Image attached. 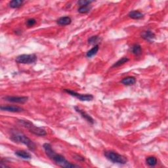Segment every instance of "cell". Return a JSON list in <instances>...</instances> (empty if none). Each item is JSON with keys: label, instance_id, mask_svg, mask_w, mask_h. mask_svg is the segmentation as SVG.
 Masks as SVG:
<instances>
[{"label": "cell", "instance_id": "obj_21", "mask_svg": "<svg viewBox=\"0 0 168 168\" xmlns=\"http://www.w3.org/2000/svg\"><path fill=\"white\" fill-rule=\"evenodd\" d=\"M100 40V38L97 35H94L88 39V43L89 44H96L98 43V41ZM97 45V44H96Z\"/></svg>", "mask_w": 168, "mask_h": 168}, {"label": "cell", "instance_id": "obj_12", "mask_svg": "<svg viewBox=\"0 0 168 168\" xmlns=\"http://www.w3.org/2000/svg\"><path fill=\"white\" fill-rule=\"evenodd\" d=\"M72 18L70 17H63L59 18L57 21V23L60 26H67L71 24Z\"/></svg>", "mask_w": 168, "mask_h": 168}, {"label": "cell", "instance_id": "obj_22", "mask_svg": "<svg viewBox=\"0 0 168 168\" xmlns=\"http://www.w3.org/2000/svg\"><path fill=\"white\" fill-rule=\"evenodd\" d=\"M93 2H94V1H88V0H80V1H77V4H78L81 7V6L89 5Z\"/></svg>", "mask_w": 168, "mask_h": 168}, {"label": "cell", "instance_id": "obj_3", "mask_svg": "<svg viewBox=\"0 0 168 168\" xmlns=\"http://www.w3.org/2000/svg\"><path fill=\"white\" fill-rule=\"evenodd\" d=\"M18 122L19 124L22 125L25 128H27L30 133L35 135L43 137L46 136L47 135V132L46 131V130L41 127H37L36 125H35L33 123L30 121L25 120V119H19V120H18Z\"/></svg>", "mask_w": 168, "mask_h": 168}, {"label": "cell", "instance_id": "obj_4", "mask_svg": "<svg viewBox=\"0 0 168 168\" xmlns=\"http://www.w3.org/2000/svg\"><path fill=\"white\" fill-rule=\"evenodd\" d=\"M106 159L113 163L119 164H125L127 162V158L123 155L119 154L114 151H105L104 153Z\"/></svg>", "mask_w": 168, "mask_h": 168}, {"label": "cell", "instance_id": "obj_23", "mask_svg": "<svg viewBox=\"0 0 168 168\" xmlns=\"http://www.w3.org/2000/svg\"><path fill=\"white\" fill-rule=\"evenodd\" d=\"M35 23H36V21H35L34 18H30L27 21V25L28 27H33V26L35 24Z\"/></svg>", "mask_w": 168, "mask_h": 168}, {"label": "cell", "instance_id": "obj_19", "mask_svg": "<svg viewBox=\"0 0 168 168\" xmlns=\"http://www.w3.org/2000/svg\"><path fill=\"white\" fill-rule=\"evenodd\" d=\"M128 61H129V59L127 57H122L120 59L118 60L117 62L113 64L112 68H117V67L123 65V64H124L125 63L128 62Z\"/></svg>", "mask_w": 168, "mask_h": 168}, {"label": "cell", "instance_id": "obj_15", "mask_svg": "<svg viewBox=\"0 0 168 168\" xmlns=\"http://www.w3.org/2000/svg\"><path fill=\"white\" fill-rule=\"evenodd\" d=\"M24 1L22 0H13L9 2V7L13 9H17L21 7L23 5Z\"/></svg>", "mask_w": 168, "mask_h": 168}, {"label": "cell", "instance_id": "obj_2", "mask_svg": "<svg viewBox=\"0 0 168 168\" xmlns=\"http://www.w3.org/2000/svg\"><path fill=\"white\" fill-rule=\"evenodd\" d=\"M10 139L11 141L15 142V143H19L25 144L26 146H27L28 149L32 151H34L35 149V148H36L35 144L33 141L24 134L18 133V132H14V133H13Z\"/></svg>", "mask_w": 168, "mask_h": 168}, {"label": "cell", "instance_id": "obj_17", "mask_svg": "<svg viewBox=\"0 0 168 168\" xmlns=\"http://www.w3.org/2000/svg\"><path fill=\"white\" fill-rule=\"evenodd\" d=\"M99 49V45H95V46L93 47L92 49H90L89 51H88V52L86 53V57H88V58H91L93 56H95V55L97 53Z\"/></svg>", "mask_w": 168, "mask_h": 168}, {"label": "cell", "instance_id": "obj_6", "mask_svg": "<svg viewBox=\"0 0 168 168\" xmlns=\"http://www.w3.org/2000/svg\"><path fill=\"white\" fill-rule=\"evenodd\" d=\"M64 91L66 93H69L71 96H73L74 97L79 99L81 101H91L93 99V96L91 94H80L75 91H72L70 89H64Z\"/></svg>", "mask_w": 168, "mask_h": 168}, {"label": "cell", "instance_id": "obj_1", "mask_svg": "<svg viewBox=\"0 0 168 168\" xmlns=\"http://www.w3.org/2000/svg\"><path fill=\"white\" fill-rule=\"evenodd\" d=\"M43 149L46 152L47 156L49 157L51 160L54 161L58 166L61 167L65 168H74L79 167V166L76 164L70 163V161L66 160V159L63 156L59 154H57L52 148V147L49 143H45L43 145Z\"/></svg>", "mask_w": 168, "mask_h": 168}, {"label": "cell", "instance_id": "obj_7", "mask_svg": "<svg viewBox=\"0 0 168 168\" xmlns=\"http://www.w3.org/2000/svg\"><path fill=\"white\" fill-rule=\"evenodd\" d=\"M3 99L4 101L14 102V103H19V104H24L27 102L28 100V97H15V96H7L4 97Z\"/></svg>", "mask_w": 168, "mask_h": 168}, {"label": "cell", "instance_id": "obj_16", "mask_svg": "<svg viewBox=\"0 0 168 168\" xmlns=\"http://www.w3.org/2000/svg\"><path fill=\"white\" fill-rule=\"evenodd\" d=\"M131 52L136 56H140L142 54V47L139 44H135L131 47Z\"/></svg>", "mask_w": 168, "mask_h": 168}, {"label": "cell", "instance_id": "obj_10", "mask_svg": "<svg viewBox=\"0 0 168 168\" xmlns=\"http://www.w3.org/2000/svg\"><path fill=\"white\" fill-rule=\"evenodd\" d=\"M141 38H143L144 40H147L149 42L153 41L155 38V34L154 32L150 30H145L143 31L141 34Z\"/></svg>", "mask_w": 168, "mask_h": 168}, {"label": "cell", "instance_id": "obj_8", "mask_svg": "<svg viewBox=\"0 0 168 168\" xmlns=\"http://www.w3.org/2000/svg\"><path fill=\"white\" fill-rule=\"evenodd\" d=\"M0 109L3 111H7L10 112H21L24 111V109L18 106L14 105H6L1 106Z\"/></svg>", "mask_w": 168, "mask_h": 168}, {"label": "cell", "instance_id": "obj_5", "mask_svg": "<svg viewBox=\"0 0 168 168\" xmlns=\"http://www.w3.org/2000/svg\"><path fill=\"white\" fill-rule=\"evenodd\" d=\"M37 57L35 54H30V55H21L18 56L16 58L15 61L19 64H33L36 62Z\"/></svg>", "mask_w": 168, "mask_h": 168}, {"label": "cell", "instance_id": "obj_9", "mask_svg": "<svg viewBox=\"0 0 168 168\" xmlns=\"http://www.w3.org/2000/svg\"><path fill=\"white\" fill-rule=\"evenodd\" d=\"M74 109H75V111L77 113H79V114L81 115V116H82L83 118L85 119L87 122L90 123V124H94L95 123L94 119H93L88 114H87L85 111H83V110H81L80 108L77 107V106H74Z\"/></svg>", "mask_w": 168, "mask_h": 168}, {"label": "cell", "instance_id": "obj_14", "mask_svg": "<svg viewBox=\"0 0 168 168\" xmlns=\"http://www.w3.org/2000/svg\"><path fill=\"white\" fill-rule=\"evenodd\" d=\"M121 82L125 85H133L136 83V79H135V77L128 76L123 79Z\"/></svg>", "mask_w": 168, "mask_h": 168}, {"label": "cell", "instance_id": "obj_20", "mask_svg": "<svg viewBox=\"0 0 168 168\" xmlns=\"http://www.w3.org/2000/svg\"><path fill=\"white\" fill-rule=\"evenodd\" d=\"M146 162H147V164L149 166L154 167V166H155L157 164L158 161H157V159H156V157H154V156H149V157H148L147 158Z\"/></svg>", "mask_w": 168, "mask_h": 168}, {"label": "cell", "instance_id": "obj_18", "mask_svg": "<svg viewBox=\"0 0 168 168\" xmlns=\"http://www.w3.org/2000/svg\"><path fill=\"white\" fill-rule=\"evenodd\" d=\"M92 9V6L91 5H84V6H81L80 7V8L78 9V11L80 13H82V14H85V13H88Z\"/></svg>", "mask_w": 168, "mask_h": 168}, {"label": "cell", "instance_id": "obj_13", "mask_svg": "<svg viewBox=\"0 0 168 168\" xmlns=\"http://www.w3.org/2000/svg\"><path fill=\"white\" fill-rule=\"evenodd\" d=\"M129 17L132 19H135V20H139L144 17V14L139 11H132L129 13L128 14Z\"/></svg>", "mask_w": 168, "mask_h": 168}, {"label": "cell", "instance_id": "obj_11", "mask_svg": "<svg viewBox=\"0 0 168 168\" xmlns=\"http://www.w3.org/2000/svg\"><path fill=\"white\" fill-rule=\"evenodd\" d=\"M15 155L19 158H21L24 160H30L32 158L31 154L25 150H17L15 152Z\"/></svg>", "mask_w": 168, "mask_h": 168}]
</instances>
